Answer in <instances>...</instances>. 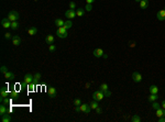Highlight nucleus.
I'll return each mask as SVG.
<instances>
[{"label":"nucleus","mask_w":165,"mask_h":122,"mask_svg":"<svg viewBox=\"0 0 165 122\" xmlns=\"http://www.w3.org/2000/svg\"><path fill=\"white\" fill-rule=\"evenodd\" d=\"M11 120H12V118L10 117V115H8V113L1 115V121L2 122H10Z\"/></svg>","instance_id":"nucleus-13"},{"label":"nucleus","mask_w":165,"mask_h":122,"mask_svg":"<svg viewBox=\"0 0 165 122\" xmlns=\"http://www.w3.org/2000/svg\"><path fill=\"white\" fill-rule=\"evenodd\" d=\"M36 32H38V29H36L35 26H31V28L28 30V34H29V35H35Z\"/></svg>","instance_id":"nucleus-19"},{"label":"nucleus","mask_w":165,"mask_h":122,"mask_svg":"<svg viewBox=\"0 0 165 122\" xmlns=\"http://www.w3.org/2000/svg\"><path fill=\"white\" fill-rule=\"evenodd\" d=\"M12 34H11V33H9V32H6L4 33V37H6V39H12Z\"/></svg>","instance_id":"nucleus-37"},{"label":"nucleus","mask_w":165,"mask_h":122,"mask_svg":"<svg viewBox=\"0 0 165 122\" xmlns=\"http://www.w3.org/2000/svg\"><path fill=\"white\" fill-rule=\"evenodd\" d=\"M1 25H2V28H4V29H9V28H11V21L8 18L2 19L1 20Z\"/></svg>","instance_id":"nucleus-7"},{"label":"nucleus","mask_w":165,"mask_h":122,"mask_svg":"<svg viewBox=\"0 0 165 122\" xmlns=\"http://www.w3.org/2000/svg\"><path fill=\"white\" fill-rule=\"evenodd\" d=\"M158 93H151L150 96L147 97V101H150V102H153V101H156L158 100Z\"/></svg>","instance_id":"nucleus-15"},{"label":"nucleus","mask_w":165,"mask_h":122,"mask_svg":"<svg viewBox=\"0 0 165 122\" xmlns=\"http://www.w3.org/2000/svg\"><path fill=\"white\" fill-rule=\"evenodd\" d=\"M131 121L132 122H140L141 121V118H140V115H134L131 118Z\"/></svg>","instance_id":"nucleus-30"},{"label":"nucleus","mask_w":165,"mask_h":122,"mask_svg":"<svg viewBox=\"0 0 165 122\" xmlns=\"http://www.w3.org/2000/svg\"><path fill=\"white\" fill-rule=\"evenodd\" d=\"M75 111H76V112H79V111H80V107H79V106H75Z\"/></svg>","instance_id":"nucleus-44"},{"label":"nucleus","mask_w":165,"mask_h":122,"mask_svg":"<svg viewBox=\"0 0 165 122\" xmlns=\"http://www.w3.org/2000/svg\"><path fill=\"white\" fill-rule=\"evenodd\" d=\"M85 13V9H82V8H78L77 10H76V15L77 17H82Z\"/></svg>","instance_id":"nucleus-23"},{"label":"nucleus","mask_w":165,"mask_h":122,"mask_svg":"<svg viewBox=\"0 0 165 122\" xmlns=\"http://www.w3.org/2000/svg\"><path fill=\"white\" fill-rule=\"evenodd\" d=\"M29 90H30V91H32V90H34V83L29 84Z\"/></svg>","instance_id":"nucleus-40"},{"label":"nucleus","mask_w":165,"mask_h":122,"mask_svg":"<svg viewBox=\"0 0 165 122\" xmlns=\"http://www.w3.org/2000/svg\"><path fill=\"white\" fill-rule=\"evenodd\" d=\"M105 98V93L102 90H96L95 92L93 93V99L96 101H100Z\"/></svg>","instance_id":"nucleus-2"},{"label":"nucleus","mask_w":165,"mask_h":122,"mask_svg":"<svg viewBox=\"0 0 165 122\" xmlns=\"http://www.w3.org/2000/svg\"><path fill=\"white\" fill-rule=\"evenodd\" d=\"M54 36L53 35H46V39H45V41H46V43L47 44H53L54 43Z\"/></svg>","instance_id":"nucleus-22"},{"label":"nucleus","mask_w":165,"mask_h":122,"mask_svg":"<svg viewBox=\"0 0 165 122\" xmlns=\"http://www.w3.org/2000/svg\"><path fill=\"white\" fill-rule=\"evenodd\" d=\"M93 2H95V0H86V4H93Z\"/></svg>","instance_id":"nucleus-45"},{"label":"nucleus","mask_w":165,"mask_h":122,"mask_svg":"<svg viewBox=\"0 0 165 122\" xmlns=\"http://www.w3.org/2000/svg\"><path fill=\"white\" fill-rule=\"evenodd\" d=\"M152 108H153L154 110H158V109H160V108H161V104H158L156 101H153V104H152Z\"/></svg>","instance_id":"nucleus-32"},{"label":"nucleus","mask_w":165,"mask_h":122,"mask_svg":"<svg viewBox=\"0 0 165 122\" xmlns=\"http://www.w3.org/2000/svg\"><path fill=\"white\" fill-rule=\"evenodd\" d=\"M149 90H150V93H158V87L155 86V85H152V86H150Z\"/></svg>","instance_id":"nucleus-20"},{"label":"nucleus","mask_w":165,"mask_h":122,"mask_svg":"<svg viewBox=\"0 0 165 122\" xmlns=\"http://www.w3.org/2000/svg\"><path fill=\"white\" fill-rule=\"evenodd\" d=\"M56 35L58 37H61V39H65V37H67L68 33H67V29H65V26H60L56 31Z\"/></svg>","instance_id":"nucleus-1"},{"label":"nucleus","mask_w":165,"mask_h":122,"mask_svg":"<svg viewBox=\"0 0 165 122\" xmlns=\"http://www.w3.org/2000/svg\"><path fill=\"white\" fill-rule=\"evenodd\" d=\"M24 83L26 84V85L33 83V75L32 74H26V75L24 76Z\"/></svg>","instance_id":"nucleus-12"},{"label":"nucleus","mask_w":165,"mask_h":122,"mask_svg":"<svg viewBox=\"0 0 165 122\" xmlns=\"http://www.w3.org/2000/svg\"><path fill=\"white\" fill-rule=\"evenodd\" d=\"M90 107H91V109H95V110H96V108H98V107H99V104H98V101L94 100L93 102L90 104Z\"/></svg>","instance_id":"nucleus-31"},{"label":"nucleus","mask_w":165,"mask_h":122,"mask_svg":"<svg viewBox=\"0 0 165 122\" xmlns=\"http://www.w3.org/2000/svg\"><path fill=\"white\" fill-rule=\"evenodd\" d=\"M64 23H65V21L64 20H62V19H56L55 20V24H56V26H63L64 25Z\"/></svg>","instance_id":"nucleus-24"},{"label":"nucleus","mask_w":165,"mask_h":122,"mask_svg":"<svg viewBox=\"0 0 165 122\" xmlns=\"http://www.w3.org/2000/svg\"><path fill=\"white\" fill-rule=\"evenodd\" d=\"M105 93V97H109V96H111V91L110 90H108V91H106V92H104Z\"/></svg>","instance_id":"nucleus-41"},{"label":"nucleus","mask_w":165,"mask_h":122,"mask_svg":"<svg viewBox=\"0 0 165 122\" xmlns=\"http://www.w3.org/2000/svg\"><path fill=\"white\" fill-rule=\"evenodd\" d=\"M100 90H102L104 92L108 91V90H109V88H108V85H107V84H106V83L101 84V85H100Z\"/></svg>","instance_id":"nucleus-26"},{"label":"nucleus","mask_w":165,"mask_h":122,"mask_svg":"<svg viewBox=\"0 0 165 122\" xmlns=\"http://www.w3.org/2000/svg\"><path fill=\"white\" fill-rule=\"evenodd\" d=\"M12 44L15 46H19L21 44V37L19 35H13L12 36Z\"/></svg>","instance_id":"nucleus-9"},{"label":"nucleus","mask_w":165,"mask_h":122,"mask_svg":"<svg viewBox=\"0 0 165 122\" xmlns=\"http://www.w3.org/2000/svg\"><path fill=\"white\" fill-rule=\"evenodd\" d=\"M85 10L88 11V12L91 11V10H93V6H91L90 4H86V8H85Z\"/></svg>","instance_id":"nucleus-33"},{"label":"nucleus","mask_w":165,"mask_h":122,"mask_svg":"<svg viewBox=\"0 0 165 122\" xmlns=\"http://www.w3.org/2000/svg\"><path fill=\"white\" fill-rule=\"evenodd\" d=\"M74 104H75V106H80V104H82V100H80L79 98H77V99H75V101H74Z\"/></svg>","instance_id":"nucleus-36"},{"label":"nucleus","mask_w":165,"mask_h":122,"mask_svg":"<svg viewBox=\"0 0 165 122\" xmlns=\"http://www.w3.org/2000/svg\"><path fill=\"white\" fill-rule=\"evenodd\" d=\"M158 122H165V115H164V117H161V118H158Z\"/></svg>","instance_id":"nucleus-43"},{"label":"nucleus","mask_w":165,"mask_h":122,"mask_svg":"<svg viewBox=\"0 0 165 122\" xmlns=\"http://www.w3.org/2000/svg\"><path fill=\"white\" fill-rule=\"evenodd\" d=\"M7 18L9 19L11 22H12V21H18V19H19V13L17 12V11L12 10V11H10V12H9V15H8Z\"/></svg>","instance_id":"nucleus-3"},{"label":"nucleus","mask_w":165,"mask_h":122,"mask_svg":"<svg viewBox=\"0 0 165 122\" xmlns=\"http://www.w3.org/2000/svg\"><path fill=\"white\" fill-rule=\"evenodd\" d=\"M72 25H73L72 21H71V20H67V21H65V23H64L63 26H65V29H71V28H72Z\"/></svg>","instance_id":"nucleus-25"},{"label":"nucleus","mask_w":165,"mask_h":122,"mask_svg":"<svg viewBox=\"0 0 165 122\" xmlns=\"http://www.w3.org/2000/svg\"><path fill=\"white\" fill-rule=\"evenodd\" d=\"M156 18H158V21H164L165 20V9L158 11V15H156Z\"/></svg>","instance_id":"nucleus-10"},{"label":"nucleus","mask_w":165,"mask_h":122,"mask_svg":"<svg viewBox=\"0 0 165 122\" xmlns=\"http://www.w3.org/2000/svg\"><path fill=\"white\" fill-rule=\"evenodd\" d=\"M161 108H163L165 110V100H163V102H162V104H161Z\"/></svg>","instance_id":"nucleus-46"},{"label":"nucleus","mask_w":165,"mask_h":122,"mask_svg":"<svg viewBox=\"0 0 165 122\" xmlns=\"http://www.w3.org/2000/svg\"><path fill=\"white\" fill-rule=\"evenodd\" d=\"M96 112H97L98 115H99V113H101V112H102V109H101L100 107H98V108H96Z\"/></svg>","instance_id":"nucleus-42"},{"label":"nucleus","mask_w":165,"mask_h":122,"mask_svg":"<svg viewBox=\"0 0 165 122\" xmlns=\"http://www.w3.org/2000/svg\"><path fill=\"white\" fill-rule=\"evenodd\" d=\"M7 72H8V68L6 67V66H2V67H1V73H2V74L4 75V74H6Z\"/></svg>","instance_id":"nucleus-39"},{"label":"nucleus","mask_w":165,"mask_h":122,"mask_svg":"<svg viewBox=\"0 0 165 122\" xmlns=\"http://www.w3.org/2000/svg\"><path fill=\"white\" fill-rule=\"evenodd\" d=\"M10 97L12 98V99H17V98L19 97V92H18V91H15V90H13V91H11V93H10Z\"/></svg>","instance_id":"nucleus-29"},{"label":"nucleus","mask_w":165,"mask_h":122,"mask_svg":"<svg viewBox=\"0 0 165 122\" xmlns=\"http://www.w3.org/2000/svg\"><path fill=\"white\" fill-rule=\"evenodd\" d=\"M4 113H7V108H6V104H2V106H0V115H4Z\"/></svg>","instance_id":"nucleus-27"},{"label":"nucleus","mask_w":165,"mask_h":122,"mask_svg":"<svg viewBox=\"0 0 165 122\" xmlns=\"http://www.w3.org/2000/svg\"><path fill=\"white\" fill-rule=\"evenodd\" d=\"M49 50H50L51 52H54V51L56 50V47H55V45H54V44H50V46H49Z\"/></svg>","instance_id":"nucleus-38"},{"label":"nucleus","mask_w":165,"mask_h":122,"mask_svg":"<svg viewBox=\"0 0 165 122\" xmlns=\"http://www.w3.org/2000/svg\"><path fill=\"white\" fill-rule=\"evenodd\" d=\"M65 17L68 19H74L76 17V10H73V9H68L66 12H65Z\"/></svg>","instance_id":"nucleus-6"},{"label":"nucleus","mask_w":165,"mask_h":122,"mask_svg":"<svg viewBox=\"0 0 165 122\" xmlns=\"http://www.w3.org/2000/svg\"><path fill=\"white\" fill-rule=\"evenodd\" d=\"M93 54H94L95 57L99 58V57H101V56H104V51L101 50V48H95L94 52H93Z\"/></svg>","instance_id":"nucleus-8"},{"label":"nucleus","mask_w":165,"mask_h":122,"mask_svg":"<svg viewBox=\"0 0 165 122\" xmlns=\"http://www.w3.org/2000/svg\"><path fill=\"white\" fill-rule=\"evenodd\" d=\"M132 79L134 83H141L142 81V75L139 72H134L132 74Z\"/></svg>","instance_id":"nucleus-4"},{"label":"nucleus","mask_w":165,"mask_h":122,"mask_svg":"<svg viewBox=\"0 0 165 122\" xmlns=\"http://www.w3.org/2000/svg\"><path fill=\"white\" fill-rule=\"evenodd\" d=\"M41 77H42V75H41L39 72L34 73V75H33V83H34V84H35V83H39L40 79H41Z\"/></svg>","instance_id":"nucleus-16"},{"label":"nucleus","mask_w":165,"mask_h":122,"mask_svg":"<svg viewBox=\"0 0 165 122\" xmlns=\"http://www.w3.org/2000/svg\"><path fill=\"white\" fill-rule=\"evenodd\" d=\"M139 4H140L141 9H146L147 6H149V0H141Z\"/></svg>","instance_id":"nucleus-17"},{"label":"nucleus","mask_w":165,"mask_h":122,"mask_svg":"<svg viewBox=\"0 0 165 122\" xmlns=\"http://www.w3.org/2000/svg\"><path fill=\"white\" fill-rule=\"evenodd\" d=\"M56 92H57V91H56V88H55V87H50V88L47 89V93L50 95L51 98L56 97Z\"/></svg>","instance_id":"nucleus-11"},{"label":"nucleus","mask_w":165,"mask_h":122,"mask_svg":"<svg viewBox=\"0 0 165 122\" xmlns=\"http://www.w3.org/2000/svg\"><path fill=\"white\" fill-rule=\"evenodd\" d=\"M79 107H80V111L84 112V113H89L90 110H91L90 104H82Z\"/></svg>","instance_id":"nucleus-5"},{"label":"nucleus","mask_w":165,"mask_h":122,"mask_svg":"<svg viewBox=\"0 0 165 122\" xmlns=\"http://www.w3.org/2000/svg\"><path fill=\"white\" fill-rule=\"evenodd\" d=\"M134 1H135V2H140L141 0H134Z\"/></svg>","instance_id":"nucleus-47"},{"label":"nucleus","mask_w":165,"mask_h":122,"mask_svg":"<svg viewBox=\"0 0 165 122\" xmlns=\"http://www.w3.org/2000/svg\"><path fill=\"white\" fill-rule=\"evenodd\" d=\"M4 78L6 79H15V74L12 72H9V70H8V72L4 74Z\"/></svg>","instance_id":"nucleus-21"},{"label":"nucleus","mask_w":165,"mask_h":122,"mask_svg":"<svg viewBox=\"0 0 165 122\" xmlns=\"http://www.w3.org/2000/svg\"><path fill=\"white\" fill-rule=\"evenodd\" d=\"M0 93H1V100L4 99V98L8 97V91H7V87L4 86L2 88H1V90H0Z\"/></svg>","instance_id":"nucleus-14"},{"label":"nucleus","mask_w":165,"mask_h":122,"mask_svg":"<svg viewBox=\"0 0 165 122\" xmlns=\"http://www.w3.org/2000/svg\"><path fill=\"white\" fill-rule=\"evenodd\" d=\"M2 102H4V104H10V102H11V100H10V99H9V98H7V97H6V98H4V99H2Z\"/></svg>","instance_id":"nucleus-35"},{"label":"nucleus","mask_w":165,"mask_h":122,"mask_svg":"<svg viewBox=\"0 0 165 122\" xmlns=\"http://www.w3.org/2000/svg\"><path fill=\"white\" fill-rule=\"evenodd\" d=\"M69 9H73V10L76 9V4L74 1H71V2H69Z\"/></svg>","instance_id":"nucleus-34"},{"label":"nucleus","mask_w":165,"mask_h":122,"mask_svg":"<svg viewBox=\"0 0 165 122\" xmlns=\"http://www.w3.org/2000/svg\"><path fill=\"white\" fill-rule=\"evenodd\" d=\"M18 28H19L18 21H12V22H11V29H12V30H17Z\"/></svg>","instance_id":"nucleus-28"},{"label":"nucleus","mask_w":165,"mask_h":122,"mask_svg":"<svg viewBox=\"0 0 165 122\" xmlns=\"http://www.w3.org/2000/svg\"><path fill=\"white\" fill-rule=\"evenodd\" d=\"M164 115H165V110L163 108H160V109L156 110V117L158 118H161V117H164Z\"/></svg>","instance_id":"nucleus-18"}]
</instances>
